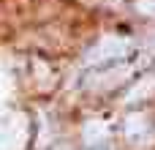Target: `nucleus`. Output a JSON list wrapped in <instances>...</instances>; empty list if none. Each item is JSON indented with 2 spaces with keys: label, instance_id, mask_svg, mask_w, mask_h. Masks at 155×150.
Returning <instances> with one entry per match:
<instances>
[{
  "label": "nucleus",
  "instance_id": "1",
  "mask_svg": "<svg viewBox=\"0 0 155 150\" xmlns=\"http://www.w3.org/2000/svg\"><path fill=\"white\" fill-rule=\"evenodd\" d=\"M30 139V120L25 112L0 115V150H25Z\"/></svg>",
  "mask_w": 155,
  "mask_h": 150
},
{
  "label": "nucleus",
  "instance_id": "5",
  "mask_svg": "<svg viewBox=\"0 0 155 150\" xmlns=\"http://www.w3.org/2000/svg\"><path fill=\"white\" fill-rule=\"evenodd\" d=\"M112 137V128L106 120H87L82 126V145L84 148H101Z\"/></svg>",
  "mask_w": 155,
  "mask_h": 150
},
{
  "label": "nucleus",
  "instance_id": "8",
  "mask_svg": "<svg viewBox=\"0 0 155 150\" xmlns=\"http://www.w3.org/2000/svg\"><path fill=\"white\" fill-rule=\"evenodd\" d=\"M144 46H147L150 52H155V30H150V33L144 36Z\"/></svg>",
  "mask_w": 155,
  "mask_h": 150
},
{
  "label": "nucleus",
  "instance_id": "4",
  "mask_svg": "<svg viewBox=\"0 0 155 150\" xmlns=\"http://www.w3.org/2000/svg\"><path fill=\"white\" fill-rule=\"evenodd\" d=\"M131 71H134L131 66H112V68H101L98 74H93V77L87 79V87H90V90H95V93L112 90V87H117V85L128 82Z\"/></svg>",
  "mask_w": 155,
  "mask_h": 150
},
{
  "label": "nucleus",
  "instance_id": "9",
  "mask_svg": "<svg viewBox=\"0 0 155 150\" xmlns=\"http://www.w3.org/2000/svg\"><path fill=\"white\" fill-rule=\"evenodd\" d=\"M57 150H68V148H65V145H63V148H57Z\"/></svg>",
  "mask_w": 155,
  "mask_h": 150
},
{
  "label": "nucleus",
  "instance_id": "6",
  "mask_svg": "<svg viewBox=\"0 0 155 150\" xmlns=\"http://www.w3.org/2000/svg\"><path fill=\"white\" fill-rule=\"evenodd\" d=\"M155 93V77H144L139 82H134V87L125 93V104H136V101H147L150 96Z\"/></svg>",
  "mask_w": 155,
  "mask_h": 150
},
{
  "label": "nucleus",
  "instance_id": "3",
  "mask_svg": "<svg viewBox=\"0 0 155 150\" xmlns=\"http://www.w3.org/2000/svg\"><path fill=\"white\" fill-rule=\"evenodd\" d=\"M123 137L134 148H147L153 142V123L144 112H128L123 120Z\"/></svg>",
  "mask_w": 155,
  "mask_h": 150
},
{
  "label": "nucleus",
  "instance_id": "2",
  "mask_svg": "<svg viewBox=\"0 0 155 150\" xmlns=\"http://www.w3.org/2000/svg\"><path fill=\"white\" fill-rule=\"evenodd\" d=\"M134 49V41L125 36H104L84 57L87 66H106V63H117L123 57H128Z\"/></svg>",
  "mask_w": 155,
  "mask_h": 150
},
{
  "label": "nucleus",
  "instance_id": "7",
  "mask_svg": "<svg viewBox=\"0 0 155 150\" xmlns=\"http://www.w3.org/2000/svg\"><path fill=\"white\" fill-rule=\"evenodd\" d=\"M136 11L147 14V16H155V0H136Z\"/></svg>",
  "mask_w": 155,
  "mask_h": 150
}]
</instances>
